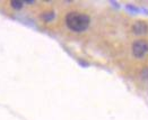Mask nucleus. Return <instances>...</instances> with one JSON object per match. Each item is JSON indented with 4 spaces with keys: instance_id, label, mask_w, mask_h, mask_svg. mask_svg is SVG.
Returning <instances> with one entry per match:
<instances>
[{
    "instance_id": "6",
    "label": "nucleus",
    "mask_w": 148,
    "mask_h": 120,
    "mask_svg": "<svg viewBox=\"0 0 148 120\" xmlns=\"http://www.w3.org/2000/svg\"><path fill=\"white\" fill-rule=\"evenodd\" d=\"M26 3H29L31 5V3H34V1H26Z\"/></svg>"
},
{
    "instance_id": "4",
    "label": "nucleus",
    "mask_w": 148,
    "mask_h": 120,
    "mask_svg": "<svg viewBox=\"0 0 148 120\" xmlns=\"http://www.w3.org/2000/svg\"><path fill=\"white\" fill-rule=\"evenodd\" d=\"M10 5H12V7L14 8V9L19 10V9H22V8H23L24 2H23V1H21V0H12V1H10Z\"/></svg>"
},
{
    "instance_id": "5",
    "label": "nucleus",
    "mask_w": 148,
    "mask_h": 120,
    "mask_svg": "<svg viewBox=\"0 0 148 120\" xmlns=\"http://www.w3.org/2000/svg\"><path fill=\"white\" fill-rule=\"evenodd\" d=\"M54 18V12L53 11H49V12H44L42 15V19L45 20V22H50Z\"/></svg>"
},
{
    "instance_id": "3",
    "label": "nucleus",
    "mask_w": 148,
    "mask_h": 120,
    "mask_svg": "<svg viewBox=\"0 0 148 120\" xmlns=\"http://www.w3.org/2000/svg\"><path fill=\"white\" fill-rule=\"evenodd\" d=\"M132 32L136 35H145L148 32V25L145 22L138 20L132 25Z\"/></svg>"
},
{
    "instance_id": "2",
    "label": "nucleus",
    "mask_w": 148,
    "mask_h": 120,
    "mask_svg": "<svg viewBox=\"0 0 148 120\" xmlns=\"http://www.w3.org/2000/svg\"><path fill=\"white\" fill-rule=\"evenodd\" d=\"M132 55L137 59H143L146 54L148 53V42L144 39H138L136 42H134L132 46Z\"/></svg>"
},
{
    "instance_id": "1",
    "label": "nucleus",
    "mask_w": 148,
    "mask_h": 120,
    "mask_svg": "<svg viewBox=\"0 0 148 120\" xmlns=\"http://www.w3.org/2000/svg\"><path fill=\"white\" fill-rule=\"evenodd\" d=\"M66 24L70 30L76 33H82L88 28L90 24V18L86 13L73 11L66 16Z\"/></svg>"
}]
</instances>
